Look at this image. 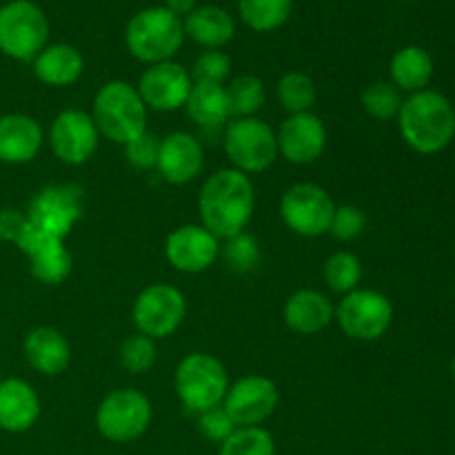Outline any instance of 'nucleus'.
Masks as SVG:
<instances>
[{
  "label": "nucleus",
  "mask_w": 455,
  "mask_h": 455,
  "mask_svg": "<svg viewBox=\"0 0 455 455\" xmlns=\"http://www.w3.org/2000/svg\"><path fill=\"white\" fill-rule=\"evenodd\" d=\"M176 394L189 411L204 413L220 407L229 391L227 369L216 355L196 351L185 355L176 369Z\"/></svg>",
  "instance_id": "5"
},
{
  "label": "nucleus",
  "mask_w": 455,
  "mask_h": 455,
  "mask_svg": "<svg viewBox=\"0 0 455 455\" xmlns=\"http://www.w3.org/2000/svg\"><path fill=\"white\" fill-rule=\"evenodd\" d=\"M363 109L376 120L398 118L403 109V92L391 80H376L363 92Z\"/></svg>",
  "instance_id": "31"
},
{
  "label": "nucleus",
  "mask_w": 455,
  "mask_h": 455,
  "mask_svg": "<svg viewBox=\"0 0 455 455\" xmlns=\"http://www.w3.org/2000/svg\"><path fill=\"white\" fill-rule=\"evenodd\" d=\"M280 403V391L271 378L244 376L229 385L222 407L235 427H260L274 416Z\"/></svg>",
  "instance_id": "13"
},
{
  "label": "nucleus",
  "mask_w": 455,
  "mask_h": 455,
  "mask_svg": "<svg viewBox=\"0 0 455 455\" xmlns=\"http://www.w3.org/2000/svg\"><path fill=\"white\" fill-rule=\"evenodd\" d=\"M191 87H194V80L189 71L178 62L167 60L147 67L136 89L147 109L176 111L187 105Z\"/></svg>",
  "instance_id": "15"
},
{
  "label": "nucleus",
  "mask_w": 455,
  "mask_h": 455,
  "mask_svg": "<svg viewBox=\"0 0 455 455\" xmlns=\"http://www.w3.org/2000/svg\"><path fill=\"white\" fill-rule=\"evenodd\" d=\"M27 258H29L31 275L43 284L65 283L74 267V258L65 247V240H49Z\"/></svg>",
  "instance_id": "27"
},
{
  "label": "nucleus",
  "mask_w": 455,
  "mask_h": 455,
  "mask_svg": "<svg viewBox=\"0 0 455 455\" xmlns=\"http://www.w3.org/2000/svg\"><path fill=\"white\" fill-rule=\"evenodd\" d=\"M49 20L31 0H12L0 7V52L20 62L34 58L47 47Z\"/></svg>",
  "instance_id": "6"
},
{
  "label": "nucleus",
  "mask_w": 455,
  "mask_h": 455,
  "mask_svg": "<svg viewBox=\"0 0 455 455\" xmlns=\"http://www.w3.org/2000/svg\"><path fill=\"white\" fill-rule=\"evenodd\" d=\"M182 27H185V36H189L204 49H222L227 43H231L235 34L234 18L225 9L213 7V4L196 7L189 16H185Z\"/></svg>",
  "instance_id": "24"
},
{
  "label": "nucleus",
  "mask_w": 455,
  "mask_h": 455,
  "mask_svg": "<svg viewBox=\"0 0 455 455\" xmlns=\"http://www.w3.org/2000/svg\"><path fill=\"white\" fill-rule=\"evenodd\" d=\"M240 18L253 31H275L289 20L293 0H238Z\"/></svg>",
  "instance_id": "28"
},
{
  "label": "nucleus",
  "mask_w": 455,
  "mask_h": 455,
  "mask_svg": "<svg viewBox=\"0 0 455 455\" xmlns=\"http://www.w3.org/2000/svg\"><path fill=\"white\" fill-rule=\"evenodd\" d=\"M278 156L291 164H311L324 154L327 127L315 114H293L275 132Z\"/></svg>",
  "instance_id": "17"
},
{
  "label": "nucleus",
  "mask_w": 455,
  "mask_h": 455,
  "mask_svg": "<svg viewBox=\"0 0 455 455\" xmlns=\"http://www.w3.org/2000/svg\"><path fill=\"white\" fill-rule=\"evenodd\" d=\"M164 256L182 274H200L220 256V240L203 225H182L167 235Z\"/></svg>",
  "instance_id": "16"
},
{
  "label": "nucleus",
  "mask_w": 455,
  "mask_h": 455,
  "mask_svg": "<svg viewBox=\"0 0 455 455\" xmlns=\"http://www.w3.org/2000/svg\"><path fill=\"white\" fill-rule=\"evenodd\" d=\"M256 209V191L247 173L220 169L204 180L198 196L200 225L218 240H229L247 229Z\"/></svg>",
  "instance_id": "1"
},
{
  "label": "nucleus",
  "mask_w": 455,
  "mask_h": 455,
  "mask_svg": "<svg viewBox=\"0 0 455 455\" xmlns=\"http://www.w3.org/2000/svg\"><path fill=\"white\" fill-rule=\"evenodd\" d=\"M25 216L27 222L44 235L65 240L83 218V189L76 185L44 187L31 198Z\"/></svg>",
  "instance_id": "12"
},
{
  "label": "nucleus",
  "mask_w": 455,
  "mask_h": 455,
  "mask_svg": "<svg viewBox=\"0 0 455 455\" xmlns=\"http://www.w3.org/2000/svg\"><path fill=\"white\" fill-rule=\"evenodd\" d=\"M391 83L400 89V92L418 93L427 89L434 76V60H431L429 52L418 44H409V47L398 49L391 58L389 65Z\"/></svg>",
  "instance_id": "26"
},
{
  "label": "nucleus",
  "mask_w": 455,
  "mask_h": 455,
  "mask_svg": "<svg viewBox=\"0 0 455 455\" xmlns=\"http://www.w3.org/2000/svg\"><path fill=\"white\" fill-rule=\"evenodd\" d=\"M40 418V398L29 382L20 378L0 380V429L22 434Z\"/></svg>",
  "instance_id": "20"
},
{
  "label": "nucleus",
  "mask_w": 455,
  "mask_h": 455,
  "mask_svg": "<svg viewBox=\"0 0 455 455\" xmlns=\"http://www.w3.org/2000/svg\"><path fill=\"white\" fill-rule=\"evenodd\" d=\"M27 364L43 376H60L71 363L67 338L53 327H36L22 342Z\"/></svg>",
  "instance_id": "21"
},
{
  "label": "nucleus",
  "mask_w": 455,
  "mask_h": 455,
  "mask_svg": "<svg viewBox=\"0 0 455 455\" xmlns=\"http://www.w3.org/2000/svg\"><path fill=\"white\" fill-rule=\"evenodd\" d=\"M218 455H275V443L262 427H238L220 444Z\"/></svg>",
  "instance_id": "33"
},
{
  "label": "nucleus",
  "mask_w": 455,
  "mask_h": 455,
  "mask_svg": "<svg viewBox=\"0 0 455 455\" xmlns=\"http://www.w3.org/2000/svg\"><path fill=\"white\" fill-rule=\"evenodd\" d=\"M333 318L349 338L373 342L389 331L394 323V305L376 289H354L336 307Z\"/></svg>",
  "instance_id": "9"
},
{
  "label": "nucleus",
  "mask_w": 455,
  "mask_h": 455,
  "mask_svg": "<svg viewBox=\"0 0 455 455\" xmlns=\"http://www.w3.org/2000/svg\"><path fill=\"white\" fill-rule=\"evenodd\" d=\"M43 127L36 118L27 114L0 116V163H31L43 149Z\"/></svg>",
  "instance_id": "19"
},
{
  "label": "nucleus",
  "mask_w": 455,
  "mask_h": 455,
  "mask_svg": "<svg viewBox=\"0 0 455 455\" xmlns=\"http://www.w3.org/2000/svg\"><path fill=\"white\" fill-rule=\"evenodd\" d=\"M360 280H363V265H360L358 256L351 251H338L324 262V283L329 289L336 293L347 296L349 291L358 289Z\"/></svg>",
  "instance_id": "32"
},
{
  "label": "nucleus",
  "mask_w": 455,
  "mask_h": 455,
  "mask_svg": "<svg viewBox=\"0 0 455 455\" xmlns=\"http://www.w3.org/2000/svg\"><path fill=\"white\" fill-rule=\"evenodd\" d=\"M84 71V58L71 44H47L34 58V74L49 87H69L78 83Z\"/></svg>",
  "instance_id": "23"
},
{
  "label": "nucleus",
  "mask_w": 455,
  "mask_h": 455,
  "mask_svg": "<svg viewBox=\"0 0 455 455\" xmlns=\"http://www.w3.org/2000/svg\"><path fill=\"white\" fill-rule=\"evenodd\" d=\"M315 83L302 71H289L278 83V100L289 116L307 114L315 105Z\"/></svg>",
  "instance_id": "30"
},
{
  "label": "nucleus",
  "mask_w": 455,
  "mask_h": 455,
  "mask_svg": "<svg viewBox=\"0 0 455 455\" xmlns=\"http://www.w3.org/2000/svg\"><path fill=\"white\" fill-rule=\"evenodd\" d=\"M336 203L327 189L314 182H298L289 187L280 200V218L293 234L302 238H318L329 234Z\"/></svg>",
  "instance_id": "10"
},
{
  "label": "nucleus",
  "mask_w": 455,
  "mask_h": 455,
  "mask_svg": "<svg viewBox=\"0 0 455 455\" xmlns=\"http://www.w3.org/2000/svg\"><path fill=\"white\" fill-rule=\"evenodd\" d=\"M453 380H455V358H453Z\"/></svg>",
  "instance_id": "42"
},
{
  "label": "nucleus",
  "mask_w": 455,
  "mask_h": 455,
  "mask_svg": "<svg viewBox=\"0 0 455 455\" xmlns=\"http://www.w3.org/2000/svg\"><path fill=\"white\" fill-rule=\"evenodd\" d=\"M204 151L196 136L187 132H173L160 138V151L156 169L172 185H187L203 173Z\"/></svg>",
  "instance_id": "18"
},
{
  "label": "nucleus",
  "mask_w": 455,
  "mask_h": 455,
  "mask_svg": "<svg viewBox=\"0 0 455 455\" xmlns=\"http://www.w3.org/2000/svg\"><path fill=\"white\" fill-rule=\"evenodd\" d=\"M403 140L418 154H440L455 138V109L447 96L434 89L411 93L398 114Z\"/></svg>",
  "instance_id": "2"
},
{
  "label": "nucleus",
  "mask_w": 455,
  "mask_h": 455,
  "mask_svg": "<svg viewBox=\"0 0 455 455\" xmlns=\"http://www.w3.org/2000/svg\"><path fill=\"white\" fill-rule=\"evenodd\" d=\"M100 132L92 114L78 109H65L56 116L49 129V145L60 163L78 167L84 164L98 149Z\"/></svg>",
  "instance_id": "14"
},
{
  "label": "nucleus",
  "mask_w": 455,
  "mask_h": 455,
  "mask_svg": "<svg viewBox=\"0 0 455 455\" xmlns=\"http://www.w3.org/2000/svg\"><path fill=\"white\" fill-rule=\"evenodd\" d=\"M231 74V58L220 49H207L198 60L194 62L191 69V80L194 83L207 84H225V80Z\"/></svg>",
  "instance_id": "36"
},
{
  "label": "nucleus",
  "mask_w": 455,
  "mask_h": 455,
  "mask_svg": "<svg viewBox=\"0 0 455 455\" xmlns=\"http://www.w3.org/2000/svg\"><path fill=\"white\" fill-rule=\"evenodd\" d=\"M227 158L234 169L243 173H262L278 160V140L275 132L256 118H231L222 133Z\"/></svg>",
  "instance_id": "7"
},
{
  "label": "nucleus",
  "mask_w": 455,
  "mask_h": 455,
  "mask_svg": "<svg viewBox=\"0 0 455 455\" xmlns=\"http://www.w3.org/2000/svg\"><path fill=\"white\" fill-rule=\"evenodd\" d=\"M225 89L231 118H251L265 107V83L258 76H238Z\"/></svg>",
  "instance_id": "29"
},
{
  "label": "nucleus",
  "mask_w": 455,
  "mask_h": 455,
  "mask_svg": "<svg viewBox=\"0 0 455 455\" xmlns=\"http://www.w3.org/2000/svg\"><path fill=\"white\" fill-rule=\"evenodd\" d=\"M127 49L136 60L147 65L167 62L180 52L185 43L182 18L167 7H147L129 20L124 31Z\"/></svg>",
  "instance_id": "4"
},
{
  "label": "nucleus",
  "mask_w": 455,
  "mask_h": 455,
  "mask_svg": "<svg viewBox=\"0 0 455 455\" xmlns=\"http://www.w3.org/2000/svg\"><path fill=\"white\" fill-rule=\"evenodd\" d=\"M185 109L189 118L203 129H220L231 120L225 84L194 83Z\"/></svg>",
  "instance_id": "25"
},
{
  "label": "nucleus",
  "mask_w": 455,
  "mask_h": 455,
  "mask_svg": "<svg viewBox=\"0 0 455 455\" xmlns=\"http://www.w3.org/2000/svg\"><path fill=\"white\" fill-rule=\"evenodd\" d=\"M200 434L204 435L207 440H212V443H225L227 438H229L231 434H234L238 427L234 425V420L229 418V413L225 411V407H213L209 409V411L200 413Z\"/></svg>",
  "instance_id": "39"
},
{
  "label": "nucleus",
  "mask_w": 455,
  "mask_h": 455,
  "mask_svg": "<svg viewBox=\"0 0 455 455\" xmlns=\"http://www.w3.org/2000/svg\"><path fill=\"white\" fill-rule=\"evenodd\" d=\"M149 398L138 389H116L98 404L96 427L109 443H133L151 425Z\"/></svg>",
  "instance_id": "8"
},
{
  "label": "nucleus",
  "mask_w": 455,
  "mask_h": 455,
  "mask_svg": "<svg viewBox=\"0 0 455 455\" xmlns=\"http://www.w3.org/2000/svg\"><path fill=\"white\" fill-rule=\"evenodd\" d=\"M222 256H225V262L229 265L231 271H235V274H249V271H253L258 267L262 251L258 240L251 234H247V231H243V234L227 240L225 249H222Z\"/></svg>",
  "instance_id": "35"
},
{
  "label": "nucleus",
  "mask_w": 455,
  "mask_h": 455,
  "mask_svg": "<svg viewBox=\"0 0 455 455\" xmlns=\"http://www.w3.org/2000/svg\"><path fill=\"white\" fill-rule=\"evenodd\" d=\"M158 151H160V138L156 136V133H151L149 129L124 145V154H127L129 164L140 169V172H147V169L156 167V163H158Z\"/></svg>",
  "instance_id": "38"
},
{
  "label": "nucleus",
  "mask_w": 455,
  "mask_h": 455,
  "mask_svg": "<svg viewBox=\"0 0 455 455\" xmlns=\"http://www.w3.org/2000/svg\"><path fill=\"white\" fill-rule=\"evenodd\" d=\"M93 123L100 136L116 145H127L147 132V107L133 84L111 80L93 98Z\"/></svg>",
  "instance_id": "3"
},
{
  "label": "nucleus",
  "mask_w": 455,
  "mask_h": 455,
  "mask_svg": "<svg viewBox=\"0 0 455 455\" xmlns=\"http://www.w3.org/2000/svg\"><path fill=\"white\" fill-rule=\"evenodd\" d=\"M164 7H167L172 13H176L178 18L189 16V13L196 9V0H167Z\"/></svg>",
  "instance_id": "41"
},
{
  "label": "nucleus",
  "mask_w": 455,
  "mask_h": 455,
  "mask_svg": "<svg viewBox=\"0 0 455 455\" xmlns=\"http://www.w3.org/2000/svg\"><path fill=\"white\" fill-rule=\"evenodd\" d=\"M336 309L324 293L315 289H300L284 302V323L300 336H314L331 324Z\"/></svg>",
  "instance_id": "22"
},
{
  "label": "nucleus",
  "mask_w": 455,
  "mask_h": 455,
  "mask_svg": "<svg viewBox=\"0 0 455 455\" xmlns=\"http://www.w3.org/2000/svg\"><path fill=\"white\" fill-rule=\"evenodd\" d=\"M364 225H367V216L363 213V209L354 207V204H342L333 212L329 234L336 240H342V243H351V240L363 234Z\"/></svg>",
  "instance_id": "37"
},
{
  "label": "nucleus",
  "mask_w": 455,
  "mask_h": 455,
  "mask_svg": "<svg viewBox=\"0 0 455 455\" xmlns=\"http://www.w3.org/2000/svg\"><path fill=\"white\" fill-rule=\"evenodd\" d=\"M27 216L18 209H0V243H13L20 238L22 229H25Z\"/></svg>",
  "instance_id": "40"
},
{
  "label": "nucleus",
  "mask_w": 455,
  "mask_h": 455,
  "mask_svg": "<svg viewBox=\"0 0 455 455\" xmlns=\"http://www.w3.org/2000/svg\"><path fill=\"white\" fill-rule=\"evenodd\" d=\"M118 358L120 364L133 376L147 373L156 364V358H158L156 340H151L149 336H142V333H132V336L120 342Z\"/></svg>",
  "instance_id": "34"
},
{
  "label": "nucleus",
  "mask_w": 455,
  "mask_h": 455,
  "mask_svg": "<svg viewBox=\"0 0 455 455\" xmlns=\"http://www.w3.org/2000/svg\"><path fill=\"white\" fill-rule=\"evenodd\" d=\"M132 315L138 333L149 336L151 340H163L173 336L182 324L187 315V300L173 284H151L138 293Z\"/></svg>",
  "instance_id": "11"
}]
</instances>
